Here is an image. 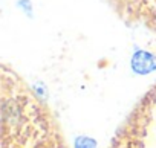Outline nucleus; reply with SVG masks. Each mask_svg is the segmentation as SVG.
<instances>
[{"label": "nucleus", "instance_id": "f257e3e1", "mask_svg": "<svg viewBox=\"0 0 156 148\" xmlns=\"http://www.w3.org/2000/svg\"><path fill=\"white\" fill-rule=\"evenodd\" d=\"M133 69H136L139 73H148L153 69H156V61L150 53L138 52L133 57Z\"/></svg>", "mask_w": 156, "mask_h": 148}, {"label": "nucleus", "instance_id": "f03ea898", "mask_svg": "<svg viewBox=\"0 0 156 148\" xmlns=\"http://www.w3.org/2000/svg\"><path fill=\"white\" fill-rule=\"evenodd\" d=\"M76 148H95V142L87 137H80L76 140Z\"/></svg>", "mask_w": 156, "mask_h": 148}]
</instances>
